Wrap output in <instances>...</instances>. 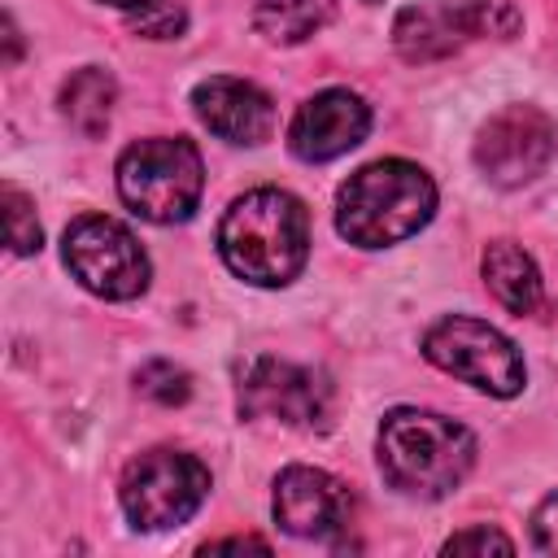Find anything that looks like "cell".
<instances>
[{"label":"cell","mask_w":558,"mask_h":558,"mask_svg":"<svg viewBox=\"0 0 558 558\" xmlns=\"http://www.w3.org/2000/svg\"><path fill=\"white\" fill-rule=\"evenodd\" d=\"M118 497L140 532H166L201 510V501L209 497V471L196 453L148 449L135 462H126Z\"/></svg>","instance_id":"5b68a950"},{"label":"cell","mask_w":558,"mask_h":558,"mask_svg":"<svg viewBox=\"0 0 558 558\" xmlns=\"http://www.w3.org/2000/svg\"><path fill=\"white\" fill-rule=\"evenodd\" d=\"M209 549H214V554H218V549H266V541H262V536H227V541H209L205 554H209Z\"/></svg>","instance_id":"7402d4cb"},{"label":"cell","mask_w":558,"mask_h":558,"mask_svg":"<svg viewBox=\"0 0 558 558\" xmlns=\"http://www.w3.org/2000/svg\"><path fill=\"white\" fill-rule=\"evenodd\" d=\"M113 100H118V83L100 65H83V70H74L61 83V113L87 140H100L105 135L109 113H113Z\"/></svg>","instance_id":"9a60e30c"},{"label":"cell","mask_w":558,"mask_h":558,"mask_svg":"<svg viewBox=\"0 0 558 558\" xmlns=\"http://www.w3.org/2000/svg\"><path fill=\"white\" fill-rule=\"evenodd\" d=\"M331 17V0H253V26L262 39L292 48L318 35Z\"/></svg>","instance_id":"2e32d148"},{"label":"cell","mask_w":558,"mask_h":558,"mask_svg":"<svg viewBox=\"0 0 558 558\" xmlns=\"http://www.w3.org/2000/svg\"><path fill=\"white\" fill-rule=\"evenodd\" d=\"M135 388H140V397H148L157 405H183L192 397V375L183 366L157 357V362H144L135 371Z\"/></svg>","instance_id":"ac0fdd59"},{"label":"cell","mask_w":558,"mask_h":558,"mask_svg":"<svg viewBox=\"0 0 558 558\" xmlns=\"http://www.w3.org/2000/svg\"><path fill=\"white\" fill-rule=\"evenodd\" d=\"M371 131V109L357 92L349 87H327L318 96H310L292 126H288V148L301 161H331L349 148H357Z\"/></svg>","instance_id":"7c38bea8"},{"label":"cell","mask_w":558,"mask_h":558,"mask_svg":"<svg viewBox=\"0 0 558 558\" xmlns=\"http://www.w3.org/2000/svg\"><path fill=\"white\" fill-rule=\"evenodd\" d=\"M519 9L510 0H436L410 4L392 22V44L405 61H440L475 39H510L519 31Z\"/></svg>","instance_id":"8992f818"},{"label":"cell","mask_w":558,"mask_h":558,"mask_svg":"<svg viewBox=\"0 0 558 558\" xmlns=\"http://www.w3.org/2000/svg\"><path fill=\"white\" fill-rule=\"evenodd\" d=\"M375 458L397 493L436 501L453 493L475 466V436L436 410L401 405L384 414L375 436Z\"/></svg>","instance_id":"7a4b0ae2"},{"label":"cell","mask_w":558,"mask_h":558,"mask_svg":"<svg viewBox=\"0 0 558 558\" xmlns=\"http://www.w3.org/2000/svg\"><path fill=\"white\" fill-rule=\"evenodd\" d=\"M558 153V126L536 105H506L480 126L475 166L497 187L532 183Z\"/></svg>","instance_id":"30bf717a"},{"label":"cell","mask_w":558,"mask_h":558,"mask_svg":"<svg viewBox=\"0 0 558 558\" xmlns=\"http://www.w3.org/2000/svg\"><path fill=\"white\" fill-rule=\"evenodd\" d=\"M218 253L235 279L283 288L310 257V214L283 187H253L227 205L218 222Z\"/></svg>","instance_id":"6da1fadb"},{"label":"cell","mask_w":558,"mask_h":558,"mask_svg":"<svg viewBox=\"0 0 558 558\" xmlns=\"http://www.w3.org/2000/svg\"><path fill=\"white\" fill-rule=\"evenodd\" d=\"M275 523L301 541H331L353 523V493L323 466H283L270 497Z\"/></svg>","instance_id":"8fae6325"},{"label":"cell","mask_w":558,"mask_h":558,"mask_svg":"<svg viewBox=\"0 0 558 558\" xmlns=\"http://www.w3.org/2000/svg\"><path fill=\"white\" fill-rule=\"evenodd\" d=\"M480 270H484V283L488 292L510 310V314H536L541 301H545V283H541V270L536 262L514 244V240H493L480 257Z\"/></svg>","instance_id":"5bb4252c"},{"label":"cell","mask_w":558,"mask_h":558,"mask_svg":"<svg viewBox=\"0 0 558 558\" xmlns=\"http://www.w3.org/2000/svg\"><path fill=\"white\" fill-rule=\"evenodd\" d=\"M61 257L92 296L135 301L148 288V253L118 218L105 214L74 218L61 235Z\"/></svg>","instance_id":"ba28073f"},{"label":"cell","mask_w":558,"mask_h":558,"mask_svg":"<svg viewBox=\"0 0 558 558\" xmlns=\"http://www.w3.org/2000/svg\"><path fill=\"white\" fill-rule=\"evenodd\" d=\"M192 109L196 118L227 144H262L275 131V105L262 87L231 78V74H214L201 78L192 87Z\"/></svg>","instance_id":"4fadbf2b"},{"label":"cell","mask_w":558,"mask_h":558,"mask_svg":"<svg viewBox=\"0 0 558 558\" xmlns=\"http://www.w3.org/2000/svg\"><path fill=\"white\" fill-rule=\"evenodd\" d=\"M0 201H4V235H9V248H13L17 257L39 253L44 231H39V218H35V201H31L22 187H13V183H4Z\"/></svg>","instance_id":"e0dca14e"},{"label":"cell","mask_w":558,"mask_h":558,"mask_svg":"<svg viewBox=\"0 0 558 558\" xmlns=\"http://www.w3.org/2000/svg\"><path fill=\"white\" fill-rule=\"evenodd\" d=\"M205 187V166L192 140L153 135L118 157V196L131 214L148 222H187Z\"/></svg>","instance_id":"277c9868"},{"label":"cell","mask_w":558,"mask_h":558,"mask_svg":"<svg viewBox=\"0 0 558 558\" xmlns=\"http://www.w3.org/2000/svg\"><path fill=\"white\" fill-rule=\"evenodd\" d=\"M100 4H113V9H135V4H144V0H100Z\"/></svg>","instance_id":"cb8c5ba5"},{"label":"cell","mask_w":558,"mask_h":558,"mask_svg":"<svg viewBox=\"0 0 558 558\" xmlns=\"http://www.w3.org/2000/svg\"><path fill=\"white\" fill-rule=\"evenodd\" d=\"M235 405L244 418H279L288 427H323L331 414V388L310 366L257 353L235 366Z\"/></svg>","instance_id":"9c48e42d"},{"label":"cell","mask_w":558,"mask_h":558,"mask_svg":"<svg viewBox=\"0 0 558 558\" xmlns=\"http://www.w3.org/2000/svg\"><path fill=\"white\" fill-rule=\"evenodd\" d=\"M436 214V183L423 166L384 157L344 179L336 196V231L357 248L410 240Z\"/></svg>","instance_id":"3957f363"},{"label":"cell","mask_w":558,"mask_h":558,"mask_svg":"<svg viewBox=\"0 0 558 558\" xmlns=\"http://www.w3.org/2000/svg\"><path fill=\"white\" fill-rule=\"evenodd\" d=\"M532 541L541 554H558V493H549L532 514Z\"/></svg>","instance_id":"44dd1931"},{"label":"cell","mask_w":558,"mask_h":558,"mask_svg":"<svg viewBox=\"0 0 558 558\" xmlns=\"http://www.w3.org/2000/svg\"><path fill=\"white\" fill-rule=\"evenodd\" d=\"M488 549H497V554H510V549H514V541H510L506 532L488 527V523H480V527H466V532H453V536L445 541V554H488Z\"/></svg>","instance_id":"ffe728a7"},{"label":"cell","mask_w":558,"mask_h":558,"mask_svg":"<svg viewBox=\"0 0 558 558\" xmlns=\"http://www.w3.org/2000/svg\"><path fill=\"white\" fill-rule=\"evenodd\" d=\"M4 39H9V65L17 61V31H13V22L4 17Z\"/></svg>","instance_id":"603a6c76"},{"label":"cell","mask_w":558,"mask_h":558,"mask_svg":"<svg viewBox=\"0 0 558 558\" xmlns=\"http://www.w3.org/2000/svg\"><path fill=\"white\" fill-rule=\"evenodd\" d=\"M423 357L488 397H514L523 388V353L514 340L466 314L432 323L423 336Z\"/></svg>","instance_id":"52a82bcc"},{"label":"cell","mask_w":558,"mask_h":558,"mask_svg":"<svg viewBox=\"0 0 558 558\" xmlns=\"http://www.w3.org/2000/svg\"><path fill=\"white\" fill-rule=\"evenodd\" d=\"M366 4H379V0H366Z\"/></svg>","instance_id":"d4e9b609"},{"label":"cell","mask_w":558,"mask_h":558,"mask_svg":"<svg viewBox=\"0 0 558 558\" xmlns=\"http://www.w3.org/2000/svg\"><path fill=\"white\" fill-rule=\"evenodd\" d=\"M126 26L144 39H179L187 31V13L179 0H144L126 9Z\"/></svg>","instance_id":"d6986e66"}]
</instances>
